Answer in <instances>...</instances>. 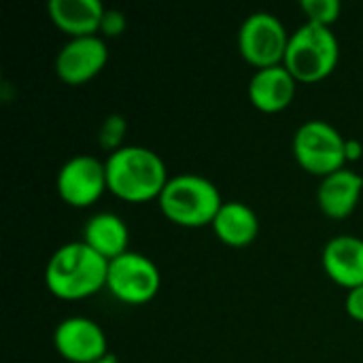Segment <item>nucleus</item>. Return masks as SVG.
<instances>
[{"label": "nucleus", "mask_w": 363, "mask_h": 363, "mask_svg": "<svg viewBox=\"0 0 363 363\" xmlns=\"http://www.w3.org/2000/svg\"><path fill=\"white\" fill-rule=\"evenodd\" d=\"M211 228L219 238V242H223L225 247L245 249L253 245L255 238L259 236V217L249 204L238 200H228L221 204Z\"/></svg>", "instance_id": "2eb2a0df"}, {"label": "nucleus", "mask_w": 363, "mask_h": 363, "mask_svg": "<svg viewBox=\"0 0 363 363\" xmlns=\"http://www.w3.org/2000/svg\"><path fill=\"white\" fill-rule=\"evenodd\" d=\"M108 262L83 240L55 249L45 266L47 291L64 302H79L106 289Z\"/></svg>", "instance_id": "f03ea898"}, {"label": "nucleus", "mask_w": 363, "mask_h": 363, "mask_svg": "<svg viewBox=\"0 0 363 363\" xmlns=\"http://www.w3.org/2000/svg\"><path fill=\"white\" fill-rule=\"evenodd\" d=\"M223 202L219 187L211 179L194 172L170 177L157 198L162 215L170 223L187 230L211 228Z\"/></svg>", "instance_id": "7ed1b4c3"}, {"label": "nucleus", "mask_w": 363, "mask_h": 363, "mask_svg": "<svg viewBox=\"0 0 363 363\" xmlns=\"http://www.w3.org/2000/svg\"><path fill=\"white\" fill-rule=\"evenodd\" d=\"M128 28V17L123 11H117V9H106L104 11V17H102V23H100V36L106 40V38H117L125 32Z\"/></svg>", "instance_id": "6ab92c4d"}, {"label": "nucleus", "mask_w": 363, "mask_h": 363, "mask_svg": "<svg viewBox=\"0 0 363 363\" xmlns=\"http://www.w3.org/2000/svg\"><path fill=\"white\" fill-rule=\"evenodd\" d=\"M104 6L98 0H49L47 15L51 23L68 38L96 36L104 17Z\"/></svg>", "instance_id": "4468645a"}, {"label": "nucleus", "mask_w": 363, "mask_h": 363, "mask_svg": "<svg viewBox=\"0 0 363 363\" xmlns=\"http://www.w3.org/2000/svg\"><path fill=\"white\" fill-rule=\"evenodd\" d=\"M347 138L323 119L304 121L294 134V157L302 170L319 179L347 168Z\"/></svg>", "instance_id": "39448f33"}, {"label": "nucleus", "mask_w": 363, "mask_h": 363, "mask_svg": "<svg viewBox=\"0 0 363 363\" xmlns=\"http://www.w3.org/2000/svg\"><path fill=\"white\" fill-rule=\"evenodd\" d=\"M296 89H298V81L281 64V66L255 70L249 79L247 96L253 108H257L259 113L277 115L291 106L296 98Z\"/></svg>", "instance_id": "9b49d317"}, {"label": "nucleus", "mask_w": 363, "mask_h": 363, "mask_svg": "<svg viewBox=\"0 0 363 363\" xmlns=\"http://www.w3.org/2000/svg\"><path fill=\"white\" fill-rule=\"evenodd\" d=\"M300 9L306 15L308 23H317L325 28H332L342 13V4L338 0H302Z\"/></svg>", "instance_id": "f3484780"}, {"label": "nucleus", "mask_w": 363, "mask_h": 363, "mask_svg": "<svg viewBox=\"0 0 363 363\" xmlns=\"http://www.w3.org/2000/svg\"><path fill=\"white\" fill-rule=\"evenodd\" d=\"M125 130H128V123H125V119H123L121 115H111V117H106L104 123H102V128H100V136H98L102 149H106L108 153L121 149V147H123L121 140H123V136H125Z\"/></svg>", "instance_id": "a211bd4d"}, {"label": "nucleus", "mask_w": 363, "mask_h": 363, "mask_svg": "<svg viewBox=\"0 0 363 363\" xmlns=\"http://www.w3.org/2000/svg\"><path fill=\"white\" fill-rule=\"evenodd\" d=\"M94 363H119V359H117L115 355H111V353H108L106 357H102L100 362H94Z\"/></svg>", "instance_id": "4be33fe9"}, {"label": "nucleus", "mask_w": 363, "mask_h": 363, "mask_svg": "<svg viewBox=\"0 0 363 363\" xmlns=\"http://www.w3.org/2000/svg\"><path fill=\"white\" fill-rule=\"evenodd\" d=\"M160 287L162 272L145 253L128 251L108 262L106 289L115 300L128 306H143L160 294Z\"/></svg>", "instance_id": "0eeeda50"}, {"label": "nucleus", "mask_w": 363, "mask_h": 363, "mask_svg": "<svg viewBox=\"0 0 363 363\" xmlns=\"http://www.w3.org/2000/svg\"><path fill=\"white\" fill-rule=\"evenodd\" d=\"M340 60V43L332 28L304 21L291 32L283 66L298 83H319L328 79Z\"/></svg>", "instance_id": "20e7f679"}, {"label": "nucleus", "mask_w": 363, "mask_h": 363, "mask_svg": "<svg viewBox=\"0 0 363 363\" xmlns=\"http://www.w3.org/2000/svg\"><path fill=\"white\" fill-rule=\"evenodd\" d=\"M363 194V177L351 168L336 170L321 179L317 187L319 211L330 219H347L355 213Z\"/></svg>", "instance_id": "ddd939ff"}, {"label": "nucleus", "mask_w": 363, "mask_h": 363, "mask_svg": "<svg viewBox=\"0 0 363 363\" xmlns=\"http://www.w3.org/2000/svg\"><path fill=\"white\" fill-rule=\"evenodd\" d=\"M81 240L106 262H113L130 251V230L125 221L108 211L96 213L85 221Z\"/></svg>", "instance_id": "dca6fc26"}, {"label": "nucleus", "mask_w": 363, "mask_h": 363, "mask_svg": "<svg viewBox=\"0 0 363 363\" xmlns=\"http://www.w3.org/2000/svg\"><path fill=\"white\" fill-rule=\"evenodd\" d=\"M57 196L72 208L94 206L106 191L104 162L94 155H74L62 164L55 179Z\"/></svg>", "instance_id": "6e6552de"}, {"label": "nucleus", "mask_w": 363, "mask_h": 363, "mask_svg": "<svg viewBox=\"0 0 363 363\" xmlns=\"http://www.w3.org/2000/svg\"><path fill=\"white\" fill-rule=\"evenodd\" d=\"M291 34L270 11H255L238 28V53L255 70L281 66Z\"/></svg>", "instance_id": "423d86ee"}, {"label": "nucleus", "mask_w": 363, "mask_h": 363, "mask_svg": "<svg viewBox=\"0 0 363 363\" xmlns=\"http://www.w3.org/2000/svg\"><path fill=\"white\" fill-rule=\"evenodd\" d=\"M345 153H347V164L357 162V160H362L363 145L359 140H355V138H347V149H345Z\"/></svg>", "instance_id": "412c9836"}, {"label": "nucleus", "mask_w": 363, "mask_h": 363, "mask_svg": "<svg viewBox=\"0 0 363 363\" xmlns=\"http://www.w3.org/2000/svg\"><path fill=\"white\" fill-rule=\"evenodd\" d=\"M345 308H347V315H349L353 321L363 323V285L351 289V291H347Z\"/></svg>", "instance_id": "aec40b11"}, {"label": "nucleus", "mask_w": 363, "mask_h": 363, "mask_svg": "<svg viewBox=\"0 0 363 363\" xmlns=\"http://www.w3.org/2000/svg\"><path fill=\"white\" fill-rule=\"evenodd\" d=\"M53 349L68 363H94L108 355L106 332L89 317H66L53 330Z\"/></svg>", "instance_id": "1a4fd4ad"}, {"label": "nucleus", "mask_w": 363, "mask_h": 363, "mask_svg": "<svg viewBox=\"0 0 363 363\" xmlns=\"http://www.w3.org/2000/svg\"><path fill=\"white\" fill-rule=\"evenodd\" d=\"M104 168L108 191L130 204L157 200L170 179L160 153L143 145H123L108 153Z\"/></svg>", "instance_id": "f257e3e1"}, {"label": "nucleus", "mask_w": 363, "mask_h": 363, "mask_svg": "<svg viewBox=\"0 0 363 363\" xmlns=\"http://www.w3.org/2000/svg\"><path fill=\"white\" fill-rule=\"evenodd\" d=\"M106 62L108 45L100 34L68 38L55 55V74L66 85H85L104 70Z\"/></svg>", "instance_id": "9d476101"}, {"label": "nucleus", "mask_w": 363, "mask_h": 363, "mask_svg": "<svg viewBox=\"0 0 363 363\" xmlns=\"http://www.w3.org/2000/svg\"><path fill=\"white\" fill-rule=\"evenodd\" d=\"M321 264L325 274L351 291L363 285V238L353 234H340L325 242L321 251Z\"/></svg>", "instance_id": "f8f14e48"}]
</instances>
